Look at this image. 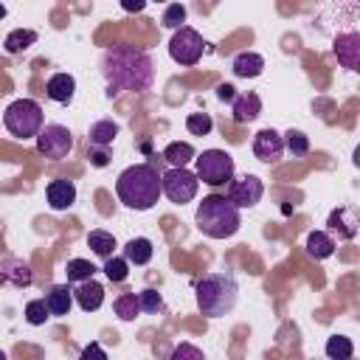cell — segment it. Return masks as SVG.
Instances as JSON below:
<instances>
[{
	"label": "cell",
	"instance_id": "16",
	"mask_svg": "<svg viewBox=\"0 0 360 360\" xmlns=\"http://www.w3.org/2000/svg\"><path fill=\"white\" fill-rule=\"evenodd\" d=\"M45 197H48V205L53 211H68L76 202V186H73V180H65V177L51 180L45 188Z\"/></svg>",
	"mask_w": 360,
	"mask_h": 360
},
{
	"label": "cell",
	"instance_id": "30",
	"mask_svg": "<svg viewBox=\"0 0 360 360\" xmlns=\"http://www.w3.org/2000/svg\"><path fill=\"white\" fill-rule=\"evenodd\" d=\"M104 276L112 281V284H118V281H124L127 276H129V264H127V259L124 256H110V259H104Z\"/></svg>",
	"mask_w": 360,
	"mask_h": 360
},
{
	"label": "cell",
	"instance_id": "31",
	"mask_svg": "<svg viewBox=\"0 0 360 360\" xmlns=\"http://www.w3.org/2000/svg\"><path fill=\"white\" fill-rule=\"evenodd\" d=\"M48 318H51V312H48V307H45V298H31V301L25 304V321H28L31 326H42Z\"/></svg>",
	"mask_w": 360,
	"mask_h": 360
},
{
	"label": "cell",
	"instance_id": "13",
	"mask_svg": "<svg viewBox=\"0 0 360 360\" xmlns=\"http://www.w3.org/2000/svg\"><path fill=\"white\" fill-rule=\"evenodd\" d=\"M326 228H329V236L335 233L338 239H354L357 236V228H360V219H357V208L352 205H343V208H335L326 219Z\"/></svg>",
	"mask_w": 360,
	"mask_h": 360
},
{
	"label": "cell",
	"instance_id": "4",
	"mask_svg": "<svg viewBox=\"0 0 360 360\" xmlns=\"http://www.w3.org/2000/svg\"><path fill=\"white\" fill-rule=\"evenodd\" d=\"M194 222H197V228H200L208 239H228V236H233V233L239 231L242 217H239V211L225 200V194H208V197H202V202L197 205Z\"/></svg>",
	"mask_w": 360,
	"mask_h": 360
},
{
	"label": "cell",
	"instance_id": "3",
	"mask_svg": "<svg viewBox=\"0 0 360 360\" xmlns=\"http://www.w3.org/2000/svg\"><path fill=\"white\" fill-rule=\"evenodd\" d=\"M194 298H197V309L205 318L231 315L236 301H239V281H236V276L228 267L205 273L197 281V287H194Z\"/></svg>",
	"mask_w": 360,
	"mask_h": 360
},
{
	"label": "cell",
	"instance_id": "37",
	"mask_svg": "<svg viewBox=\"0 0 360 360\" xmlns=\"http://www.w3.org/2000/svg\"><path fill=\"white\" fill-rule=\"evenodd\" d=\"M79 360H110L107 357V352L101 349V343H96V340H90L84 349H82V354H79Z\"/></svg>",
	"mask_w": 360,
	"mask_h": 360
},
{
	"label": "cell",
	"instance_id": "19",
	"mask_svg": "<svg viewBox=\"0 0 360 360\" xmlns=\"http://www.w3.org/2000/svg\"><path fill=\"white\" fill-rule=\"evenodd\" d=\"M73 301L79 304L82 312H96L101 304H104V287L98 281H82L76 290H73Z\"/></svg>",
	"mask_w": 360,
	"mask_h": 360
},
{
	"label": "cell",
	"instance_id": "9",
	"mask_svg": "<svg viewBox=\"0 0 360 360\" xmlns=\"http://www.w3.org/2000/svg\"><path fill=\"white\" fill-rule=\"evenodd\" d=\"M37 149L48 160H62L73 149V132L62 124H45L37 135Z\"/></svg>",
	"mask_w": 360,
	"mask_h": 360
},
{
	"label": "cell",
	"instance_id": "20",
	"mask_svg": "<svg viewBox=\"0 0 360 360\" xmlns=\"http://www.w3.org/2000/svg\"><path fill=\"white\" fill-rule=\"evenodd\" d=\"M231 70L239 79H256L264 70V56L256 53V51H239L233 56V62H231Z\"/></svg>",
	"mask_w": 360,
	"mask_h": 360
},
{
	"label": "cell",
	"instance_id": "32",
	"mask_svg": "<svg viewBox=\"0 0 360 360\" xmlns=\"http://www.w3.org/2000/svg\"><path fill=\"white\" fill-rule=\"evenodd\" d=\"M284 135H287V138H284V149H290L292 158H301V155L309 152V138H307L301 129H290V132H284Z\"/></svg>",
	"mask_w": 360,
	"mask_h": 360
},
{
	"label": "cell",
	"instance_id": "24",
	"mask_svg": "<svg viewBox=\"0 0 360 360\" xmlns=\"http://www.w3.org/2000/svg\"><path fill=\"white\" fill-rule=\"evenodd\" d=\"M335 239L326 233V231H309L307 233V253L312 259H329L335 253Z\"/></svg>",
	"mask_w": 360,
	"mask_h": 360
},
{
	"label": "cell",
	"instance_id": "21",
	"mask_svg": "<svg viewBox=\"0 0 360 360\" xmlns=\"http://www.w3.org/2000/svg\"><path fill=\"white\" fill-rule=\"evenodd\" d=\"M45 307H48V312L56 315V318L68 315L70 307H73V287H70V284H53V287H48V292H45Z\"/></svg>",
	"mask_w": 360,
	"mask_h": 360
},
{
	"label": "cell",
	"instance_id": "38",
	"mask_svg": "<svg viewBox=\"0 0 360 360\" xmlns=\"http://www.w3.org/2000/svg\"><path fill=\"white\" fill-rule=\"evenodd\" d=\"M87 158L96 169H104L110 163V149H96V146H87Z\"/></svg>",
	"mask_w": 360,
	"mask_h": 360
},
{
	"label": "cell",
	"instance_id": "8",
	"mask_svg": "<svg viewBox=\"0 0 360 360\" xmlns=\"http://www.w3.org/2000/svg\"><path fill=\"white\" fill-rule=\"evenodd\" d=\"M197 188H200V180L188 169H169L160 174V194H166L177 205L191 202L197 197Z\"/></svg>",
	"mask_w": 360,
	"mask_h": 360
},
{
	"label": "cell",
	"instance_id": "34",
	"mask_svg": "<svg viewBox=\"0 0 360 360\" xmlns=\"http://www.w3.org/2000/svg\"><path fill=\"white\" fill-rule=\"evenodd\" d=\"M186 129L191 132V135H208L211 129H214V121H211V115L208 112H191L188 118H186Z\"/></svg>",
	"mask_w": 360,
	"mask_h": 360
},
{
	"label": "cell",
	"instance_id": "11",
	"mask_svg": "<svg viewBox=\"0 0 360 360\" xmlns=\"http://www.w3.org/2000/svg\"><path fill=\"white\" fill-rule=\"evenodd\" d=\"M34 273L31 264L20 256H3L0 259V287H11V290H25L31 287Z\"/></svg>",
	"mask_w": 360,
	"mask_h": 360
},
{
	"label": "cell",
	"instance_id": "14",
	"mask_svg": "<svg viewBox=\"0 0 360 360\" xmlns=\"http://www.w3.org/2000/svg\"><path fill=\"white\" fill-rule=\"evenodd\" d=\"M335 56L343 62V68L349 70H360V34L357 31H349V34H340L332 45Z\"/></svg>",
	"mask_w": 360,
	"mask_h": 360
},
{
	"label": "cell",
	"instance_id": "7",
	"mask_svg": "<svg viewBox=\"0 0 360 360\" xmlns=\"http://www.w3.org/2000/svg\"><path fill=\"white\" fill-rule=\"evenodd\" d=\"M202 51H205V42H202L200 31H194L191 25L177 28V31L172 34V39H169V56H172L177 65H186V68L197 65V62L202 59Z\"/></svg>",
	"mask_w": 360,
	"mask_h": 360
},
{
	"label": "cell",
	"instance_id": "18",
	"mask_svg": "<svg viewBox=\"0 0 360 360\" xmlns=\"http://www.w3.org/2000/svg\"><path fill=\"white\" fill-rule=\"evenodd\" d=\"M118 138V124L110 121V118H98L87 127V146H96V149H110L112 141Z\"/></svg>",
	"mask_w": 360,
	"mask_h": 360
},
{
	"label": "cell",
	"instance_id": "22",
	"mask_svg": "<svg viewBox=\"0 0 360 360\" xmlns=\"http://www.w3.org/2000/svg\"><path fill=\"white\" fill-rule=\"evenodd\" d=\"M152 256H155V248H152V239H146V236H132L127 245H124V259H127V264H149L152 262Z\"/></svg>",
	"mask_w": 360,
	"mask_h": 360
},
{
	"label": "cell",
	"instance_id": "5",
	"mask_svg": "<svg viewBox=\"0 0 360 360\" xmlns=\"http://www.w3.org/2000/svg\"><path fill=\"white\" fill-rule=\"evenodd\" d=\"M3 127L20 138V141H28V138H37L39 129L45 127V118H42V107L34 101V98H17L6 107L3 112Z\"/></svg>",
	"mask_w": 360,
	"mask_h": 360
},
{
	"label": "cell",
	"instance_id": "42",
	"mask_svg": "<svg viewBox=\"0 0 360 360\" xmlns=\"http://www.w3.org/2000/svg\"><path fill=\"white\" fill-rule=\"evenodd\" d=\"M0 360H8V357H6V352H3V349H0Z\"/></svg>",
	"mask_w": 360,
	"mask_h": 360
},
{
	"label": "cell",
	"instance_id": "41",
	"mask_svg": "<svg viewBox=\"0 0 360 360\" xmlns=\"http://www.w3.org/2000/svg\"><path fill=\"white\" fill-rule=\"evenodd\" d=\"M3 17H6V6L0 3V20H3Z\"/></svg>",
	"mask_w": 360,
	"mask_h": 360
},
{
	"label": "cell",
	"instance_id": "28",
	"mask_svg": "<svg viewBox=\"0 0 360 360\" xmlns=\"http://www.w3.org/2000/svg\"><path fill=\"white\" fill-rule=\"evenodd\" d=\"M323 352H326L329 360H352L354 343H352V338H346V335H332V338H326Z\"/></svg>",
	"mask_w": 360,
	"mask_h": 360
},
{
	"label": "cell",
	"instance_id": "1",
	"mask_svg": "<svg viewBox=\"0 0 360 360\" xmlns=\"http://www.w3.org/2000/svg\"><path fill=\"white\" fill-rule=\"evenodd\" d=\"M101 76L107 82V96L143 93L155 82V62L143 48L121 42V45H112L104 51Z\"/></svg>",
	"mask_w": 360,
	"mask_h": 360
},
{
	"label": "cell",
	"instance_id": "17",
	"mask_svg": "<svg viewBox=\"0 0 360 360\" xmlns=\"http://www.w3.org/2000/svg\"><path fill=\"white\" fill-rule=\"evenodd\" d=\"M45 96L56 104H70L76 96V79L70 73H53L45 84Z\"/></svg>",
	"mask_w": 360,
	"mask_h": 360
},
{
	"label": "cell",
	"instance_id": "23",
	"mask_svg": "<svg viewBox=\"0 0 360 360\" xmlns=\"http://www.w3.org/2000/svg\"><path fill=\"white\" fill-rule=\"evenodd\" d=\"M197 158L194 146L188 141H172L166 149H163V160L172 166V169H186L191 160Z\"/></svg>",
	"mask_w": 360,
	"mask_h": 360
},
{
	"label": "cell",
	"instance_id": "10",
	"mask_svg": "<svg viewBox=\"0 0 360 360\" xmlns=\"http://www.w3.org/2000/svg\"><path fill=\"white\" fill-rule=\"evenodd\" d=\"M264 194V183L256 177V174H239L228 183V191H225V200L239 211V208H253L259 205Z\"/></svg>",
	"mask_w": 360,
	"mask_h": 360
},
{
	"label": "cell",
	"instance_id": "25",
	"mask_svg": "<svg viewBox=\"0 0 360 360\" xmlns=\"http://www.w3.org/2000/svg\"><path fill=\"white\" fill-rule=\"evenodd\" d=\"M34 42H37V31H31V28H14V31H8V37L3 39V51H6V53H22V51H28Z\"/></svg>",
	"mask_w": 360,
	"mask_h": 360
},
{
	"label": "cell",
	"instance_id": "27",
	"mask_svg": "<svg viewBox=\"0 0 360 360\" xmlns=\"http://www.w3.org/2000/svg\"><path fill=\"white\" fill-rule=\"evenodd\" d=\"M96 273V264L90 259H68L65 264V276H68V284H82V281H90Z\"/></svg>",
	"mask_w": 360,
	"mask_h": 360
},
{
	"label": "cell",
	"instance_id": "29",
	"mask_svg": "<svg viewBox=\"0 0 360 360\" xmlns=\"http://www.w3.org/2000/svg\"><path fill=\"white\" fill-rule=\"evenodd\" d=\"M112 309L121 321H135L141 315V307H138V295L135 292H121L115 301H112Z\"/></svg>",
	"mask_w": 360,
	"mask_h": 360
},
{
	"label": "cell",
	"instance_id": "35",
	"mask_svg": "<svg viewBox=\"0 0 360 360\" xmlns=\"http://www.w3.org/2000/svg\"><path fill=\"white\" fill-rule=\"evenodd\" d=\"M138 307H141V312H146V315H158V312L163 309V298H160L158 290H141V292H138Z\"/></svg>",
	"mask_w": 360,
	"mask_h": 360
},
{
	"label": "cell",
	"instance_id": "15",
	"mask_svg": "<svg viewBox=\"0 0 360 360\" xmlns=\"http://www.w3.org/2000/svg\"><path fill=\"white\" fill-rule=\"evenodd\" d=\"M259 112H262V98H259V93L248 90V93L233 96V101H231V115H233L236 124H250V121L259 118Z\"/></svg>",
	"mask_w": 360,
	"mask_h": 360
},
{
	"label": "cell",
	"instance_id": "39",
	"mask_svg": "<svg viewBox=\"0 0 360 360\" xmlns=\"http://www.w3.org/2000/svg\"><path fill=\"white\" fill-rule=\"evenodd\" d=\"M121 8H124V11H143L146 3H143V0H121Z\"/></svg>",
	"mask_w": 360,
	"mask_h": 360
},
{
	"label": "cell",
	"instance_id": "33",
	"mask_svg": "<svg viewBox=\"0 0 360 360\" xmlns=\"http://www.w3.org/2000/svg\"><path fill=\"white\" fill-rule=\"evenodd\" d=\"M186 6L183 3H172V6H166V11H163V25L166 28H172V31H177V28H183L186 25Z\"/></svg>",
	"mask_w": 360,
	"mask_h": 360
},
{
	"label": "cell",
	"instance_id": "6",
	"mask_svg": "<svg viewBox=\"0 0 360 360\" xmlns=\"http://www.w3.org/2000/svg\"><path fill=\"white\" fill-rule=\"evenodd\" d=\"M197 160V180H202L205 186H228L233 180V158L225 152V149H205L202 155L194 158Z\"/></svg>",
	"mask_w": 360,
	"mask_h": 360
},
{
	"label": "cell",
	"instance_id": "40",
	"mask_svg": "<svg viewBox=\"0 0 360 360\" xmlns=\"http://www.w3.org/2000/svg\"><path fill=\"white\" fill-rule=\"evenodd\" d=\"M217 96H219L222 101H233V84H219V87H217Z\"/></svg>",
	"mask_w": 360,
	"mask_h": 360
},
{
	"label": "cell",
	"instance_id": "12",
	"mask_svg": "<svg viewBox=\"0 0 360 360\" xmlns=\"http://www.w3.org/2000/svg\"><path fill=\"white\" fill-rule=\"evenodd\" d=\"M253 155L262 163H278L284 155V138L276 129H259L253 135Z\"/></svg>",
	"mask_w": 360,
	"mask_h": 360
},
{
	"label": "cell",
	"instance_id": "36",
	"mask_svg": "<svg viewBox=\"0 0 360 360\" xmlns=\"http://www.w3.org/2000/svg\"><path fill=\"white\" fill-rule=\"evenodd\" d=\"M169 360H205V354H202V349H197L194 343L183 340V343L174 346V352H172Z\"/></svg>",
	"mask_w": 360,
	"mask_h": 360
},
{
	"label": "cell",
	"instance_id": "26",
	"mask_svg": "<svg viewBox=\"0 0 360 360\" xmlns=\"http://www.w3.org/2000/svg\"><path fill=\"white\" fill-rule=\"evenodd\" d=\"M87 248H90L98 259H110V256H115V253H112V250H115V236L107 233V231H101V228H96V231L87 233Z\"/></svg>",
	"mask_w": 360,
	"mask_h": 360
},
{
	"label": "cell",
	"instance_id": "2",
	"mask_svg": "<svg viewBox=\"0 0 360 360\" xmlns=\"http://www.w3.org/2000/svg\"><path fill=\"white\" fill-rule=\"evenodd\" d=\"M118 200L132 211H149L160 200V174L152 163L127 166L115 180Z\"/></svg>",
	"mask_w": 360,
	"mask_h": 360
}]
</instances>
